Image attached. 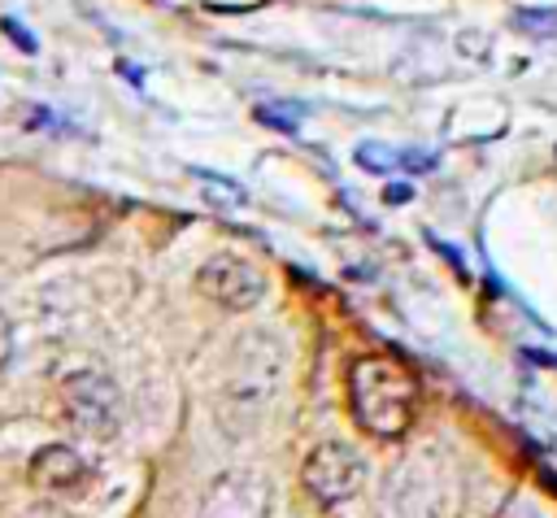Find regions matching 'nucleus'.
Wrapping results in <instances>:
<instances>
[{
	"label": "nucleus",
	"mask_w": 557,
	"mask_h": 518,
	"mask_svg": "<svg viewBox=\"0 0 557 518\" xmlns=\"http://www.w3.org/2000/svg\"><path fill=\"white\" fill-rule=\"evenodd\" d=\"M9 357H13V322L0 313V370L9 366Z\"/></svg>",
	"instance_id": "nucleus-11"
},
{
	"label": "nucleus",
	"mask_w": 557,
	"mask_h": 518,
	"mask_svg": "<svg viewBox=\"0 0 557 518\" xmlns=\"http://www.w3.org/2000/svg\"><path fill=\"white\" fill-rule=\"evenodd\" d=\"M348 409L361 431L379 440H396L409 431L418 409V379L409 366H400L387 353L357 357L348 370Z\"/></svg>",
	"instance_id": "nucleus-1"
},
{
	"label": "nucleus",
	"mask_w": 557,
	"mask_h": 518,
	"mask_svg": "<svg viewBox=\"0 0 557 518\" xmlns=\"http://www.w3.org/2000/svg\"><path fill=\"white\" fill-rule=\"evenodd\" d=\"M518 22H522V26H540V35H553L557 13H518Z\"/></svg>",
	"instance_id": "nucleus-10"
},
{
	"label": "nucleus",
	"mask_w": 557,
	"mask_h": 518,
	"mask_svg": "<svg viewBox=\"0 0 557 518\" xmlns=\"http://www.w3.org/2000/svg\"><path fill=\"white\" fill-rule=\"evenodd\" d=\"M274 483L265 470L235 466L213 474L196 496V518H270Z\"/></svg>",
	"instance_id": "nucleus-6"
},
{
	"label": "nucleus",
	"mask_w": 557,
	"mask_h": 518,
	"mask_svg": "<svg viewBox=\"0 0 557 518\" xmlns=\"http://www.w3.org/2000/svg\"><path fill=\"white\" fill-rule=\"evenodd\" d=\"M196 292H200L205 300H213L218 309L244 313V309H252V305L265 296V274H261L248 257L213 252V257H205L200 270H196Z\"/></svg>",
	"instance_id": "nucleus-7"
},
{
	"label": "nucleus",
	"mask_w": 557,
	"mask_h": 518,
	"mask_svg": "<svg viewBox=\"0 0 557 518\" xmlns=\"http://www.w3.org/2000/svg\"><path fill=\"white\" fill-rule=\"evenodd\" d=\"M57 409L87 440H113L122 418H126L122 387L104 370H74V374H65L61 387H57Z\"/></svg>",
	"instance_id": "nucleus-3"
},
{
	"label": "nucleus",
	"mask_w": 557,
	"mask_h": 518,
	"mask_svg": "<svg viewBox=\"0 0 557 518\" xmlns=\"http://www.w3.org/2000/svg\"><path fill=\"white\" fill-rule=\"evenodd\" d=\"M366 474H370L366 457H361L352 444H344V440H326V444H318V448L305 457V466H300V483H305V492H309L318 505H326V509H335V505L361 496Z\"/></svg>",
	"instance_id": "nucleus-5"
},
{
	"label": "nucleus",
	"mask_w": 557,
	"mask_h": 518,
	"mask_svg": "<svg viewBox=\"0 0 557 518\" xmlns=\"http://www.w3.org/2000/svg\"><path fill=\"white\" fill-rule=\"evenodd\" d=\"M283 379V348L274 335L252 331L235 340V370H226V409H252L265 405L278 392ZM226 414V418H231Z\"/></svg>",
	"instance_id": "nucleus-4"
},
{
	"label": "nucleus",
	"mask_w": 557,
	"mask_h": 518,
	"mask_svg": "<svg viewBox=\"0 0 557 518\" xmlns=\"http://www.w3.org/2000/svg\"><path fill=\"white\" fill-rule=\"evenodd\" d=\"M387 518H453V470L435 448H418L383 483Z\"/></svg>",
	"instance_id": "nucleus-2"
},
{
	"label": "nucleus",
	"mask_w": 557,
	"mask_h": 518,
	"mask_svg": "<svg viewBox=\"0 0 557 518\" xmlns=\"http://www.w3.org/2000/svg\"><path fill=\"white\" fill-rule=\"evenodd\" d=\"M496 518H553V509L540 496H531V492H513Z\"/></svg>",
	"instance_id": "nucleus-9"
},
{
	"label": "nucleus",
	"mask_w": 557,
	"mask_h": 518,
	"mask_svg": "<svg viewBox=\"0 0 557 518\" xmlns=\"http://www.w3.org/2000/svg\"><path fill=\"white\" fill-rule=\"evenodd\" d=\"M91 479H96L91 461L78 448H70V444H48V448H39L30 457V483L39 492H48V496H65V501L87 496Z\"/></svg>",
	"instance_id": "nucleus-8"
}]
</instances>
